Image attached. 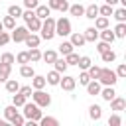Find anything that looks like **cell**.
I'll return each instance as SVG.
<instances>
[{
  "label": "cell",
  "instance_id": "6da1fadb",
  "mask_svg": "<svg viewBox=\"0 0 126 126\" xmlns=\"http://www.w3.org/2000/svg\"><path fill=\"white\" fill-rule=\"evenodd\" d=\"M22 108H24V118H26V120H33V122H39V118L43 116L41 108H39V106H37L33 100H32V102H28V100H26Z\"/></svg>",
  "mask_w": 126,
  "mask_h": 126
},
{
  "label": "cell",
  "instance_id": "7a4b0ae2",
  "mask_svg": "<svg viewBox=\"0 0 126 126\" xmlns=\"http://www.w3.org/2000/svg\"><path fill=\"white\" fill-rule=\"evenodd\" d=\"M39 32H41V39H45V41H49V39H53L55 37V20L51 18V16H47L45 20H41V28H39Z\"/></svg>",
  "mask_w": 126,
  "mask_h": 126
},
{
  "label": "cell",
  "instance_id": "3957f363",
  "mask_svg": "<svg viewBox=\"0 0 126 126\" xmlns=\"http://www.w3.org/2000/svg\"><path fill=\"white\" fill-rule=\"evenodd\" d=\"M30 96H32V100H33L39 108H47V106L51 104V96H49L43 89H33V93H32Z\"/></svg>",
  "mask_w": 126,
  "mask_h": 126
},
{
  "label": "cell",
  "instance_id": "277c9868",
  "mask_svg": "<svg viewBox=\"0 0 126 126\" xmlns=\"http://www.w3.org/2000/svg\"><path fill=\"white\" fill-rule=\"evenodd\" d=\"M96 81L100 85H104V87H114L116 81H118V77H116V73L112 69H102L100 67V73H98V79Z\"/></svg>",
  "mask_w": 126,
  "mask_h": 126
},
{
  "label": "cell",
  "instance_id": "5b68a950",
  "mask_svg": "<svg viewBox=\"0 0 126 126\" xmlns=\"http://www.w3.org/2000/svg\"><path fill=\"white\" fill-rule=\"evenodd\" d=\"M71 33V22L67 20V18H59V20H55V35H61V37H65V35H69Z\"/></svg>",
  "mask_w": 126,
  "mask_h": 126
},
{
  "label": "cell",
  "instance_id": "8992f818",
  "mask_svg": "<svg viewBox=\"0 0 126 126\" xmlns=\"http://www.w3.org/2000/svg\"><path fill=\"white\" fill-rule=\"evenodd\" d=\"M28 33H30V30H28L26 26H16V28L12 30V35H10V37H12L16 43H22V41L28 37Z\"/></svg>",
  "mask_w": 126,
  "mask_h": 126
},
{
  "label": "cell",
  "instance_id": "52a82bcc",
  "mask_svg": "<svg viewBox=\"0 0 126 126\" xmlns=\"http://www.w3.org/2000/svg\"><path fill=\"white\" fill-rule=\"evenodd\" d=\"M75 85H77V81H75V77H71V75H61V79H59V87L63 89V91H73L75 89Z\"/></svg>",
  "mask_w": 126,
  "mask_h": 126
},
{
  "label": "cell",
  "instance_id": "ba28073f",
  "mask_svg": "<svg viewBox=\"0 0 126 126\" xmlns=\"http://www.w3.org/2000/svg\"><path fill=\"white\" fill-rule=\"evenodd\" d=\"M108 102H110V110H114V112H120L126 108V98H122V96H114Z\"/></svg>",
  "mask_w": 126,
  "mask_h": 126
},
{
  "label": "cell",
  "instance_id": "9c48e42d",
  "mask_svg": "<svg viewBox=\"0 0 126 126\" xmlns=\"http://www.w3.org/2000/svg\"><path fill=\"white\" fill-rule=\"evenodd\" d=\"M85 87H87V93H89L91 96H96V94L100 93V89H102V87H100V83H98L96 79H91Z\"/></svg>",
  "mask_w": 126,
  "mask_h": 126
},
{
  "label": "cell",
  "instance_id": "30bf717a",
  "mask_svg": "<svg viewBox=\"0 0 126 126\" xmlns=\"http://www.w3.org/2000/svg\"><path fill=\"white\" fill-rule=\"evenodd\" d=\"M98 37L102 39V41H106V43H112L116 37H114V32L110 30V28H104V30H98Z\"/></svg>",
  "mask_w": 126,
  "mask_h": 126
},
{
  "label": "cell",
  "instance_id": "8fae6325",
  "mask_svg": "<svg viewBox=\"0 0 126 126\" xmlns=\"http://www.w3.org/2000/svg\"><path fill=\"white\" fill-rule=\"evenodd\" d=\"M24 43H26L28 47H39V43H41V37H39V35H35L33 32H30V33H28V37L24 39Z\"/></svg>",
  "mask_w": 126,
  "mask_h": 126
},
{
  "label": "cell",
  "instance_id": "7c38bea8",
  "mask_svg": "<svg viewBox=\"0 0 126 126\" xmlns=\"http://www.w3.org/2000/svg\"><path fill=\"white\" fill-rule=\"evenodd\" d=\"M89 116H91V120L98 122V120L102 118V108H100L98 104H91V106H89Z\"/></svg>",
  "mask_w": 126,
  "mask_h": 126
},
{
  "label": "cell",
  "instance_id": "4fadbf2b",
  "mask_svg": "<svg viewBox=\"0 0 126 126\" xmlns=\"http://www.w3.org/2000/svg\"><path fill=\"white\" fill-rule=\"evenodd\" d=\"M33 12H35V16H37L39 20H45L47 16H51V10H49V6H43V4H37V8H35Z\"/></svg>",
  "mask_w": 126,
  "mask_h": 126
},
{
  "label": "cell",
  "instance_id": "5bb4252c",
  "mask_svg": "<svg viewBox=\"0 0 126 126\" xmlns=\"http://www.w3.org/2000/svg\"><path fill=\"white\" fill-rule=\"evenodd\" d=\"M69 35H71V39H69V41L73 43V47H83V45L87 43V41H85V35H83V33H73V32H71Z\"/></svg>",
  "mask_w": 126,
  "mask_h": 126
},
{
  "label": "cell",
  "instance_id": "9a60e30c",
  "mask_svg": "<svg viewBox=\"0 0 126 126\" xmlns=\"http://www.w3.org/2000/svg\"><path fill=\"white\" fill-rule=\"evenodd\" d=\"M100 96H102V100H112L114 96H116V91H114V87H104V89H100V93H98Z\"/></svg>",
  "mask_w": 126,
  "mask_h": 126
},
{
  "label": "cell",
  "instance_id": "2e32d148",
  "mask_svg": "<svg viewBox=\"0 0 126 126\" xmlns=\"http://www.w3.org/2000/svg\"><path fill=\"white\" fill-rule=\"evenodd\" d=\"M85 18H89V20H94L96 16H98V6L96 4H89L87 8H85V14H83Z\"/></svg>",
  "mask_w": 126,
  "mask_h": 126
},
{
  "label": "cell",
  "instance_id": "e0dca14e",
  "mask_svg": "<svg viewBox=\"0 0 126 126\" xmlns=\"http://www.w3.org/2000/svg\"><path fill=\"white\" fill-rule=\"evenodd\" d=\"M83 35H85V41H96V39H98V30H96L94 26H93V28H87Z\"/></svg>",
  "mask_w": 126,
  "mask_h": 126
},
{
  "label": "cell",
  "instance_id": "ac0fdd59",
  "mask_svg": "<svg viewBox=\"0 0 126 126\" xmlns=\"http://www.w3.org/2000/svg\"><path fill=\"white\" fill-rule=\"evenodd\" d=\"M20 75L26 77V79H32V77L35 75V71H33V67H32L30 63H24V65H20Z\"/></svg>",
  "mask_w": 126,
  "mask_h": 126
},
{
  "label": "cell",
  "instance_id": "d6986e66",
  "mask_svg": "<svg viewBox=\"0 0 126 126\" xmlns=\"http://www.w3.org/2000/svg\"><path fill=\"white\" fill-rule=\"evenodd\" d=\"M67 67H69V65H67V61H65V57H63V59H59V57H57V59L53 61V69H55L57 73H61V75H63V73L67 71Z\"/></svg>",
  "mask_w": 126,
  "mask_h": 126
},
{
  "label": "cell",
  "instance_id": "ffe728a7",
  "mask_svg": "<svg viewBox=\"0 0 126 126\" xmlns=\"http://www.w3.org/2000/svg\"><path fill=\"white\" fill-rule=\"evenodd\" d=\"M59 79H61V73H57L55 69H53V71H49V73H47V77H45L47 85H53V87H55V85H59Z\"/></svg>",
  "mask_w": 126,
  "mask_h": 126
},
{
  "label": "cell",
  "instance_id": "44dd1931",
  "mask_svg": "<svg viewBox=\"0 0 126 126\" xmlns=\"http://www.w3.org/2000/svg\"><path fill=\"white\" fill-rule=\"evenodd\" d=\"M45 85H47L45 77H41V75H33L32 77V89H43Z\"/></svg>",
  "mask_w": 126,
  "mask_h": 126
},
{
  "label": "cell",
  "instance_id": "7402d4cb",
  "mask_svg": "<svg viewBox=\"0 0 126 126\" xmlns=\"http://www.w3.org/2000/svg\"><path fill=\"white\" fill-rule=\"evenodd\" d=\"M4 83H6V91H8L10 94H14V93H18V89H20V83H18L16 79H10V77H8V79H6Z\"/></svg>",
  "mask_w": 126,
  "mask_h": 126
},
{
  "label": "cell",
  "instance_id": "603a6c76",
  "mask_svg": "<svg viewBox=\"0 0 126 126\" xmlns=\"http://www.w3.org/2000/svg\"><path fill=\"white\" fill-rule=\"evenodd\" d=\"M12 73V65H6V63H0V83H4Z\"/></svg>",
  "mask_w": 126,
  "mask_h": 126
},
{
  "label": "cell",
  "instance_id": "cb8c5ba5",
  "mask_svg": "<svg viewBox=\"0 0 126 126\" xmlns=\"http://www.w3.org/2000/svg\"><path fill=\"white\" fill-rule=\"evenodd\" d=\"M114 32V37H126V22H118V26L112 30Z\"/></svg>",
  "mask_w": 126,
  "mask_h": 126
},
{
  "label": "cell",
  "instance_id": "d4e9b609",
  "mask_svg": "<svg viewBox=\"0 0 126 126\" xmlns=\"http://www.w3.org/2000/svg\"><path fill=\"white\" fill-rule=\"evenodd\" d=\"M91 63H93V61H91V57H89V55H81V57H79V61H77V65H79V69H81V71H87V69L91 67Z\"/></svg>",
  "mask_w": 126,
  "mask_h": 126
},
{
  "label": "cell",
  "instance_id": "484cf974",
  "mask_svg": "<svg viewBox=\"0 0 126 126\" xmlns=\"http://www.w3.org/2000/svg\"><path fill=\"white\" fill-rule=\"evenodd\" d=\"M26 100H28V98H26V96H24L22 93H14V94H12V104H14L16 108L24 106V102H26Z\"/></svg>",
  "mask_w": 126,
  "mask_h": 126
},
{
  "label": "cell",
  "instance_id": "4316f807",
  "mask_svg": "<svg viewBox=\"0 0 126 126\" xmlns=\"http://www.w3.org/2000/svg\"><path fill=\"white\" fill-rule=\"evenodd\" d=\"M67 12H69L71 16H77V18H79V16L85 14V6H81V4H73V6H69Z\"/></svg>",
  "mask_w": 126,
  "mask_h": 126
},
{
  "label": "cell",
  "instance_id": "83f0119b",
  "mask_svg": "<svg viewBox=\"0 0 126 126\" xmlns=\"http://www.w3.org/2000/svg\"><path fill=\"white\" fill-rule=\"evenodd\" d=\"M2 26H4V30H10V32H12V30L16 28V18H12L10 14H8V16H4V20H2Z\"/></svg>",
  "mask_w": 126,
  "mask_h": 126
},
{
  "label": "cell",
  "instance_id": "f1b7e54d",
  "mask_svg": "<svg viewBox=\"0 0 126 126\" xmlns=\"http://www.w3.org/2000/svg\"><path fill=\"white\" fill-rule=\"evenodd\" d=\"M28 55H30V63H37V61L41 59V51H39V47H32V49L28 51Z\"/></svg>",
  "mask_w": 126,
  "mask_h": 126
},
{
  "label": "cell",
  "instance_id": "f546056e",
  "mask_svg": "<svg viewBox=\"0 0 126 126\" xmlns=\"http://www.w3.org/2000/svg\"><path fill=\"white\" fill-rule=\"evenodd\" d=\"M94 28H96V30H104V28H108V18H104V16H96V18H94Z\"/></svg>",
  "mask_w": 126,
  "mask_h": 126
},
{
  "label": "cell",
  "instance_id": "4dcf8cb0",
  "mask_svg": "<svg viewBox=\"0 0 126 126\" xmlns=\"http://www.w3.org/2000/svg\"><path fill=\"white\" fill-rule=\"evenodd\" d=\"M41 59H43L45 63H53V61L57 59V51H53V49H47L45 53H41Z\"/></svg>",
  "mask_w": 126,
  "mask_h": 126
},
{
  "label": "cell",
  "instance_id": "1f68e13d",
  "mask_svg": "<svg viewBox=\"0 0 126 126\" xmlns=\"http://www.w3.org/2000/svg\"><path fill=\"white\" fill-rule=\"evenodd\" d=\"M100 59H102L104 63H112V61L116 59V53H114L112 49H106V51H102V53H100Z\"/></svg>",
  "mask_w": 126,
  "mask_h": 126
},
{
  "label": "cell",
  "instance_id": "d6a6232c",
  "mask_svg": "<svg viewBox=\"0 0 126 126\" xmlns=\"http://www.w3.org/2000/svg\"><path fill=\"white\" fill-rule=\"evenodd\" d=\"M39 124H41V126H57L59 120L53 118V116H41V118H39Z\"/></svg>",
  "mask_w": 126,
  "mask_h": 126
},
{
  "label": "cell",
  "instance_id": "836d02e7",
  "mask_svg": "<svg viewBox=\"0 0 126 126\" xmlns=\"http://www.w3.org/2000/svg\"><path fill=\"white\" fill-rule=\"evenodd\" d=\"M112 12H114V6H108V4H104V6L98 8V16H104V18H110Z\"/></svg>",
  "mask_w": 126,
  "mask_h": 126
},
{
  "label": "cell",
  "instance_id": "e575fe53",
  "mask_svg": "<svg viewBox=\"0 0 126 126\" xmlns=\"http://www.w3.org/2000/svg\"><path fill=\"white\" fill-rule=\"evenodd\" d=\"M112 16L116 18V22H126V8L122 6V8H116L114 12H112Z\"/></svg>",
  "mask_w": 126,
  "mask_h": 126
},
{
  "label": "cell",
  "instance_id": "d590c367",
  "mask_svg": "<svg viewBox=\"0 0 126 126\" xmlns=\"http://www.w3.org/2000/svg\"><path fill=\"white\" fill-rule=\"evenodd\" d=\"M22 12H24V10H22L20 6H16V4H12V6L8 8V14H10L12 18H22Z\"/></svg>",
  "mask_w": 126,
  "mask_h": 126
},
{
  "label": "cell",
  "instance_id": "8d00e7d4",
  "mask_svg": "<svg viewBox=\"0 0 126 126\" xmlns=\"http://www.w3.org/2000/svg\"><path fill=\"white\" fill-rule=\"evenodd\" d=\"M73 51V43L71 41H63L61 45H59V53L61 55H67V53H71Z\"/></svg>",
  "mask_w": 126,
  "mask_h": 126
},
{
  "label": "cell",
  "instance_id": "74e56055",
  "mask_svg": "<svg viewBox=\"0 0 126 126\" xmlns=\"http://www.w3.org/2000/svg\"><path fill=\"white\" fill-rule=\"evenodd\" d=\"M10 122H12L14 126H24V124H26V118H24V114H18V112H16V114L10 118Z\"/></svg>",
  "mask_w": 126,
  "mask_h": 126
},
{
  "label": "cell",
  "instance_id": "f35d334b",
  "mask_svg": "<svg viewBox=\"0 0 126 126\" xmlns=\"http://www.w3.org/2000/svg\"><path fill=\"white\" fill-rule=\"evenodd\" d=\"M0 63L12 65V63H16V57H14L12 53H2V55H0Z\"/></svg>",
  "mask_w": 126,
  "mask_h": 126
},
{
  "label": "cell",
  "instance_id": "ab89813d",
  "mask_svg": "<svg viewBox=\"0 0 126 126\" xmlns=\"http://www.w3.org/2000/svg\"><path fill=\"white\" fill-rule=\"evenodd\" d=\"M16 61H18L20 65H24V63H30V55H28V51H20V53L16 55Z\"/></svg>",
  "mask_w": 126,
  "mask_h": 126
},
{
  "label": "cell",
  "instance_id": "60d3db41",
  "mask_svg": "<svg viewBox=\"0 0 126 126\" xmlns=\"http://www.w3.org/2000/svg\"><path fill=\"white\" fill-rule=\"evenodd\" d=\"M65 61H67V65H77L79 55H77L75 51H71V53H67V55H65Z\"/></svg>",
  "mask_w": 126,
  "mask_h": 126
},
{
  "label": "cell",
  "instance_id": "b9f144b4",
  "mask_svg": "<svg viewBox=\"0 0 126 126\" xmlns=\"http://www.w3.org/2000/svg\"><path fill=\"white\" fill-rule=\"evenodd\" d=\"M87 73H89V77H91V79H98V73H100V67H96V65H93V63H91V67L87 69Z\"/></svg>",
  "mask_w": 126,
  "mask_h": 126
},
{
  "label": "cell",
  "instance_id": "7bdbcfd3",
  "mask_svg": "<svg viewBox=\"0 0 126 126\" xmlns=\"http://www.w3.org/2000/svg\"><path fill=\"white\" fill-rule=\"evenodd\" d=\"M16 112H18V110H16V106H14V104H10V106H6V108H4V118L10 122V118H12Z\"/></svg>",
  "mask_w": 126,
  "mask_h": 126
},
{
  "label": "cell",
  "instance_id": "ee69618b",
  "mask_svg": "<svg viewBox=\"0 0 126 126\" xmlns=\"http://www.w3.org/2000/svg\"><path fill=\"white\" fill-rule=\"evenodd\" d=\"M114 73H116V77H118V79H124V77H126V65H124V63H120V65L116 67V71H114Z\"/></svg>",
  "mask_w": 126,
  "mask_h": 126
},
{
  "label": "cell",
  "instance_id": "f6af8a7d",
  "mask_svg": "<svg viewBox=\"0 0 126 126\" xmlns=\"http://www.w3.org/2000/svg\"><path fill=\"white\" fill-rule=\"evenodd\" d=\"M18 93H22V94L28 98V96L33 93V89H32V85H24V87H20V89H18Z\"/></svg>",
  "mask_w": 126,
  "mask_h": 126
},
{
  "label": "cell",
  "instance_id": "bcb514c9",
  "mask_svg": "<svg viewBox=\"0 0 126 126\" xmlns=\"http://www.w3.org/2000/svg\"><path fill=\"white\" fill-rule=\"evenodd\" d=\"M122 124V118L118 116V114H112L110 118H108V126H120Z\"/></svg>",
  "mask_w": 126,
  "mask_h": 126
},
{
  "label": "cell",
  "instance_id": "7dc6e473",
  "mask_svg": "<svg viewBox=\"0 0 126 126\" xmlns=\"http://www.w3.org/2000/svg\"><path fill=\"white\" fill-rule=\"evenodd\" d=\"M10 39H12V37H10V33L2 30V32H0V47H4V45H6L8 41H10Z\"/></svg>",
  "mask_w": 126,
  "mask_h": 126
},
{
  "label": "cell",
  "instance_id": "c3c4849f",
  "mask_svg": "<svg viewBox=\"0 0 126 126\" xmlns=\"http://www.w3.org/2000/svg\"><path fill=\"white\" fill-rule=\"evenodd\" d=\"M89 81H91V77H89V73H87V71H81V73H79V83H81V85L85 87V85H87Z\"/></svg>",
  "mask_w": 126,
  "mask_h": 126
},
{
  "label": "cell",
  "instance_id": "681fc988",
  "mask_svg": "<svg viewBox=\"0 0 126 126\" xmlns=\"http://www.w3.org/2000/svg\"><path fill=\"white\" fill-rule=\"evenodd\" d=\"M37 0H24V6H26V10H35L37 8Z\"/></svg>",
  "mask_w": 126,
  "mask_h": 126
},
{
  "label": "cell",
  "instance_id": "f907efd6",
  "mask_svg": "<svg viewBox=\"0 0 126 126\" xmlns=\"http://www.w3.org/2000/svg\"><path fill=\"white\" fill-rule=\"evenodd\" d=\"M63 4V0H47V6L49 10H59V6Z\"/></svg>",
  "mask_w": 126,
  "mask_h": 126
},
{
  "label": "cell",
  "instance_id": "816d5d0a",
  "mask_svg": "<svg viewBox=\"0 0 126 126\" xmlns=\"http://www.w3.org/2000/svg\"><path fill=\"white\" fill-rule=\"evenodd\" d=\"M106 49H110V43H106V41L96 43V51H98V53H102V51H106Z\"/></svg>",
  "mask_w": 126,
  "mask_h": 126
},
{
  "label": "cell",
  "instance_id": "f5cc1de1",
  "mask_svg": "<svg viewBox=\"0 0 126 126\" xmlns=\"http://www.w3.org/2000/svg\"><path fill=\"white\" fill-rule=\"evenodd\" d=\"M67 10H69V2H67V0H63V4L59 6V12H67Z\"/></svg>",
  "mask_w": 126,
  "mask_h": 126
},
{
  "label": "cell",
  "instance_id": "db71d44e",
  "mask_svg": "<svg viewBox=\"0 0 126 126\" xmlns=\"http://www.w3.org/2000/svg\"><path fill=\"white\" fill-rule=\"evenodd\" d=\"M104 2H106L108 6H116V4H118V0H104Z\"/></svg>",
  "mask_w": 126,
  "mask_h": 126
},
{
  "label": "cell",
  "instance_id": "11a10c76",
  "mask_svg": "<svg viewBox=\"0 0 126 126\" xmlns=\"http://www.w3.org/2000/svg\"><path fill=\"white\" fill-rule=\"evenodd\" d=\"M0 126H6V120H2V118H0Z\"/></svg>",
  "mask_w": 126,
  "mask_h": 126
},
{
  "label": "cell",
  "instance_id": "9f6ffc18",
  "mask_svg": "<svg viewBox=\"0 0 126 126\" xmlns=\"http://www.w3.org/2000/svg\"><path fill=\"white\" fill-rule=\"evenodd\" d=\"M2 30H4V26H2V22H0V32H2Z\"/></svg>",
  "mask_w": 126,
  "mask_h": 126
}]
</instances>
